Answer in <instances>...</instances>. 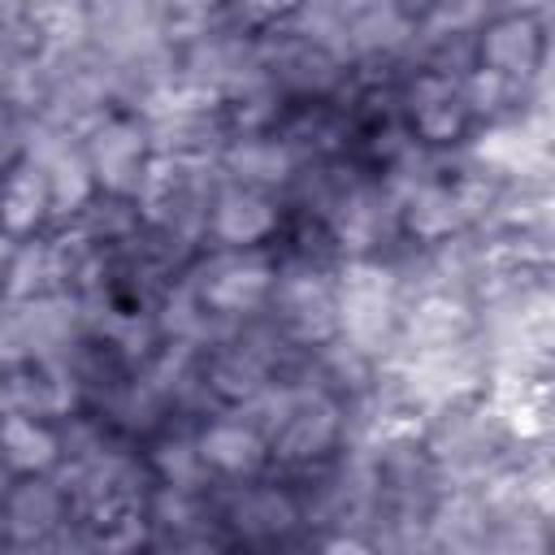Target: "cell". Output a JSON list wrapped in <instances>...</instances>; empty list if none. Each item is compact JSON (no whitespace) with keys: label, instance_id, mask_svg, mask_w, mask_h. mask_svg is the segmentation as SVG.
Instances as JSON below:
<instances>
[{"label":"cell","instance_id":"2","mask_svg":"<svg viewBox=\"0 0 555 555\" xmlns=\"http://www.w3.org/2000/svg\"><path fill=\"white\" fill-rule=\"evenodd\" d=\"M399 312H403V286L390 256H360L334 264V321L343 343L386 364L395 347Z\"/></svg>","mask_w":555,"mask_h":555},{"label":"cell","instance_id":"1","mask_svg":"<svg viewBox=\"0 0 555 555\" xmlns=\"http://www.w3.org/2000/svg\"><path fill=\"white\" fill-rule=\"evenodd\" d=\"M212 525L238 555H264L312 533L291 477L278 468L247 481L212 486Z\"/></svg>","mask_w":555,"mask_h":555},{"label":"cell","instance_id":"13","mask_svg":"<svg viewBox=\"0 0 555 555\" xmlns=\"http://www.w3.org/2000/svg\"><path fill=\"white\" fill-rule=\"evenodd\" d=\"M82 43L104 65H126V61H139L156 48H169L165 35H160L156 0H91Z\"/></svg>","mask_w":555,"mask_h":555},{"label":"cell","instance_id":"17","mask_svg":"<svg viewBox=\"0 0 555 555\" xmlns=\"http://www.w3.org/2000/svg\"><path fill=\"white\" fill-rule=\"evenodd\" d=\"M48 230H56L48 178L35 160L13 156L9 165H0V234L9 243H22Z\"/></svg>","mask_w":555,"mask_h":555},{"label":"cell","instance_id":"19","mask_svg":"<svg viewBox=\"0 0 555 555\" xmlns=\"http://www.w3.org/2000/svg\"><path fill=\"white\" fill-rule=\"evenodd\" d=\"M308 555H382V546L356 529H325V533H312Z\"/></svg>","mask_w":555,"mask_h":555},{"label":"cell","instance_id":"15","mask_svg":"<svg viewBox=\"0 0 555 555\" xmlns=\"http://www.w3.org/2000/svg\"><path fill=\"white\" fill-rule=\"evenodd\" d=\"M0 412H26L48 421H69L82 412L78 386L65 369V360H17L0 373Z\"/></svg>","mask_w":555,"mask_h":555},{"label":"cell","instance_id":"11","mask_svg":"<svg viewBox=\"0 0 555 555\" xmlns=\"http://www.w3.org/2000/svg\"><path fill=\"white\" fill-rule=\"evenodd\" d=\"M477 338V312L464 295L455 291H416L403 299L399 325H395V347L390 360H412V356H434L451 351Z\"/></svg>","mask_w":555,"mask_h":555},{"label":"cell","instance_id":"7","mask_svg":"<svg viewBox=\"0 0 555 555\" xmlns=\"http://www.w3.org/2000/svg\"><path fill=\"white\" fill-rule=\"evenodd\" d=\"M82 156L91 165L95 191L108 199H139L152 165H156V147H152V130L147 117L134 108H108L95 126L82 130Z\"/></svg>","mask_w":555,"mask_h":555},{"label":"cell","instance_id":"12","mask_svg":"<svg viewBox=\"0 0 555 555\" xmlns=\"http://www.w3.org/2000/svg\"><path fill=\"white\" fill-rule=\"evenodd\" d=\"M191 442H195V460L204 468V477L212 486L225 481H247L269 473V442L264 434L243 416V412H208L191 425Z\"/></svg>","mask_w":555,"mask_h":555},{"label":"cell","instance_id":"20","mask_svg":"<svg viewBox=\"0 0 555 555\" xmlns=\"http://www.w3.org/2000/svg\"><path fill=\"white\" fill-rule=\"evenodd\" d=\"M9 247H13V243L0 234V278H4V260H9Z\"/></svg>","mask_w":555,"mask_h":555},{"label":"cell","instance_id":"10","mask_svg":"<svg viewBox=\"0 0 555 555\" xmlns=\"http://www.w3.org/2000/svg\"><path fill=\"white\" fill-rule=\"evenodd\" d=\"M286 225V208L278 195L221 182L212 186L204 212V247L217 251H273Z\"/></svg>","mask_w":555,"mask_h":555},{"label":"cell","instance_id":"21","mask_svg":"<svg viewBox=\"0 0 555 555\" xmlns=\"http://www.w3.org/2000/svg\"><path fill=\"white\" fill-rule=\"evenodd\" d=\"M0 373H4V360H0Z\"/></svg>","mask_w":555,"mask_h":555},{"label":"cell","instance_id":"18","mask_svg":"<svg viewBox=\"0 0 555 555\" xmlns=\"http://www.w3.org/2000/svg\"><path fill=\"white\" fill-rule=\"evenodd\" d=\"M56 291H65V264H61L56 230L13 243L9 260H4V278H0V304H22V299L56 295Z\"/></svg>","mask_w":555,"mask_h":555},{"label":"cell","instance_id":"9","mask_svg":"<svg viewBox=\"0 0 555 555\" xmlns=\"http://www.w3.org/2000/svg\"><path fill=\"white\" fill-rule=\"evenodd\" d=\"M69 520V494L56 477L0 481V542L9 555H43Z\"/></svg>","mask_w":555,"mask_h":555},{"label":"cell","instance_id":"3","mask_svg":"<svg viewBox=\"0 0 555 555\" xmlns=\"http://www.w3.org/2000/svg\"><path fill=\"white\" fill-rule=\"evenodd\" d=\"M195 304L212 317L217 330H234L243 321L264 317L273 282H278V256L273 251H217L204 247L182 269Z\"/></svg>","mask_w":555,"mask_h":555},{"label":"cell","instance_id":"5","mask_svg":"<svg viewBox=\"0 0 555 555\" xmlns=\"http://www.w3.org/2000/svg\"><path fill=\"white\" fill-rule=\"evenodd\" d=\"M395 113L412 143L429 156L464 152L477 130L460 78L438 69H403L395 82Z\"/></svg>","mask_w":555,"mask_h":555},{"label":"cell","instance_id":"14","mask_svg":"<svg viewBox=\"0 0 555 555\" xmlns=\"http://www.w3.org/2000/svg\"><path fill=\"white\" fill-rule=\"evenodd\" d=\"M212 165H217L221 182L251 186V191H264V195L282 199L304 160L278 130H256V134H230Z\"/></svg>","mask_w":555,"mask_h":555},{"label":"cell","instance_id":"22","mask_svg":"<svg viewBox=\"0 0 555 555\" xmlns=\"http://www.w3.org/2000/svg\"><path fill=\"white\" fill-rule=\"evenodd\" d=\"M0 546H4V542H0Z\"/></svg>","mask_w":555,"mask_h":555},{"label":"cell","instance_id":"6","mask_svg":"<svg viewBox=\"0 0 555 555\" xmlns=\"http://www.w3.org/2000/svg\"><path fill=\"white\" fill-rule=\"evenodd\" d=\"M264 321L295 351H308V356L317 347H325L330 338H338V321H334V264H308V260H282L278 256V282H273Z\"/></svg>","mask_w":555,"mask_h":555},{"label":"cell","instance_id":"8","mask_svg":"<svg viewBox=\"0 0 555 555\" xmlns=\"http://www.w3.org/2000/svg\"><path fill=\"white\" fill-rule=\"evenodd\" d=\"M87 312L82 299L69 291L22 299V304H0V360H65L69 347L82 338Z\"/></svg>","mask_w":555,"mask_h":555},{"label":"cell","instance_id":"4","mask_svg":"<svg viewBox=\"0 0 555 555\" xmlns=\"http://www.w3.org/2000/svg\"><path fill=\"white\" fill-rule=\"evenodd\" d=\"M551 22L555 4H494L473 35V69L533 87L542 74H551Z\"/></svg>","mask_w":555,"mask_h":555},{"label":"cell","instance_id":"16","mask_svg":"<svg viewBox=\"0 0 555 555\" xmlns=\"http://www.w3.org/2000/svg\"><path fill=\"white\" fill-rule=\"evenodd\" d=\"M61 464H65L61 421L0 412V481L4 477H56Z\"/></svg>","mask_w":555,"mask_h":555}]
</instances>
